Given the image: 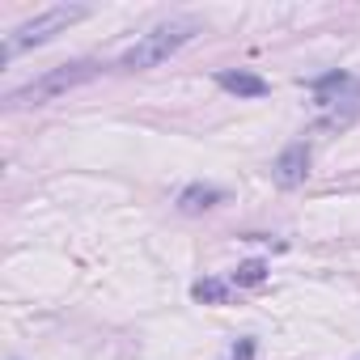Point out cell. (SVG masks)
I'll return each mask as SVG.
<instances>
[{"label":"cell","mask_w":360,"mask_h":360,"mask_svg":"<svg viewBox=\"0 0 360 360\" xmlns=\"http://www.w3.org/2000/svg\"><path fill=\"white\" fill-rule=\"evenodd\" d=\"M200 34V22L195 18H169V22H161V26H153L148 34H140L127 51H123V60H119V68H127V72H140V68H153V64H161V60H169L174 51H183L191 39Z\"/></svg>","instance_id":"cell-1"},{"label":"cell","mask_w":360,"mask_h":360,"mask_svg":"<svg viewBox=\"0 0 360 360\" xmlns=\"http://www.w3.org/2000/svg\"><path fill=\"white\" fill-rule=\"evenodd\" d=\"M314 106H318V127L322 131H339L347 123L360 119V81L352 72H326L318 81H309Z\"/></svg>","instance_id":"cell-2"},{"label":"cell","mask_w":360,"mask_h":360,"mask_svg":"<svg viewBox=\"0 0 360 360\" xmlns=\"http://www.w3.org/2000/svg\"><path fill=\"white\" fill-rule=\"evenodd\" d=\"M94 77H98V64H94V60H72V64H60V68L43 72L39 81H30V85H22V89H13L5 102H9L13 110H18V106H43V102H51V98H60V94H68V89L94 81Z\"/></svg>","instance_id":"cell-3"},{"label":"cell","mask_w":360,"mask_h":360,"mask_svg":"<svg viewBox=\"0 0 360 360\" xmlns=\"http://www.w3.org/2000/svg\"><path fill=\"white\" fill-rule=\"evenodd\" d=\"M81 18H89V9H85V5H56V9H47V13H39V18L22 22V26L9 34V43H5V60H9V56H18V51H30V47L51 43L60 30H68V26H72V22H81Z\"/></svg>","instance_id":"cell-4"},{"label":"cell","mask_w":360,"mask_h":360,"mask_svg":"<svg viewBox=\"0 0 360 360\" xmlns=\"http://www.w3.org/2000/svg\"><path fill=\"white\" fill-rule=\"evenodd\" d=\"M271 178H276V187H284V191L301 187L305 178H309V144H305V140H292V144L271 161Z\"/></svg>","instance_id":"cell-5"},{"label":"cell","mask_w":360,"mask_h":360,"mask_svg":"<svg viewBox=\"0 0 360 360\" xmlns=\"http://www.w3.org/2000/svg\"><path fill=\"white\" fill-rule=\"evenodd\" d=\"M217 85L225 94H238V98H263L271 85L259 77V72H246V68H221L217 72Z\"/></svg>","instance_id":"cell-6"},{"label":"cell","mask_w":360,"mask_h":360,"mask_svg":"<svg viewBox=\"0 0 360 360\" xmlns=\"http://www.w3.org/2000/svg\"><path fill=\"white\" fill-rule=\"evenodd\" d=\"M221 200H225V191H221V187H208V183H191L183 195H178V212L195 217V212H208V208H217Z\"/></svg>","instance_id":"cell-7"},{"label":"cell","mask_w":360,"mask_h":360,"mask_svg":"<svg viewBox=\"0 0 360 360\" xmlns=\"http://www.w3.org/2000/svg\"><path fill=\"white\" fill-rule=\"evenodd\" d=\"M191 297L204 301V305H221V301L229 297V284H225V280H195V284H191Z\"/></svg>","instance_id":"cell-8"},{"label":"cell","mask_w":360,"mask_h":360,"mask_svg":"<svg viewBox=\"0 0 360 360\" xmlns=\"http://www.w3.org/2000/svg\"><path fill=\"white\" fill-rule=\"evenodd\" d=\"M263 280H267V263L263 259H250V263H242L233 271V284L238 288H250V284H263Z\"/></svg>","instance_id":"cell-9"},{"label":"cell","mask_w":360,"mask_h":360,"mask_svg":"<svg viewBox=\"0 0 360 360\" xmlns=\"http://www.w3.org/2000/svg\"><path fill=\"white\" fill-rule=\"evenodd\" d=\"M233 356H238V360H250V356H255V343H250V339H246V343H242V347H233Z\"/></svg>","instance_id":"cell-10"}]
</instances>
